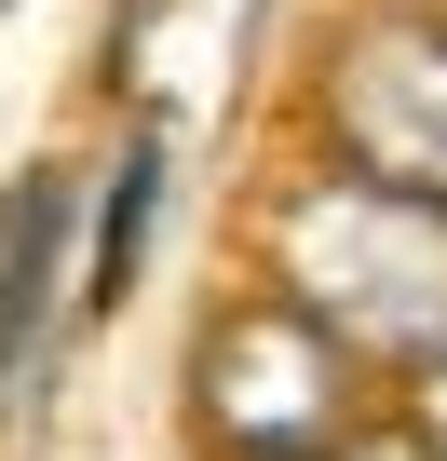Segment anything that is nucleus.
Here are the masks:
<instances>
[{
  "instance_id": "nucleus-1",
  "label": "nucleus",
  "mask_w": 447,
  "mask_h": 461,
  "mask_svg": "<svg viewBox=\"0 0 447 461\" xmlns=\"http://www.w3.org/2000/svg\"><path fill=\"white\" fill-rule=\"evenodd\" d=\"M272 285L312 299L380 380H420L447 366V203L420 190H380L353 163H312L285 203H272Z\"/></svg>"
},
{
  "instance_id": "nucleus-2",
  "label": "nucleus",
  "mask_w": 447,
  "mask_h": 461,
  "mask_svg": "<svg viewBox=\"0 0 447 461\" xmlns=\"http://www.w3.org/2000/svg\"><path fill=\"white\" fill-rule=\"evenodd\" d=\"M353 339L312 312V299H245V312H217L203 366H190V420L217 461H326L366 434V393H353Z\"/></svg>"
},
{
  "instance_id": "nucleus-3",
  "label": "nucleus",
  "mask_w": 447,
  "mask_h": 461,
  "mask_svg": "<svg viewBox=\"0 0 447 461\" xmlns=\"http://www.w3.org/2000/svg\"><path fill=\"white\" fill-rule=\"evenodd\" d=\"M326 163L447 203V14H366L326 55Z\"/></svg>"
},
{
  "instance_id": "nucleus-4",
  "label": "nucleus",
  "mask_w": 447,
  "mask_h": 461,
  "mask_svg": "<svg viewBox=\"0 0 447 461\" xmlns=\"http://www.w3.org/2000/svg\"><path fill=\"white\" fill-rule=\"evenodd\" d=\"M55 230H68V190L55 176H14V190H0V380H14V353H28V326L55 299Z\"/></svg>"
},
{
  "instance_id": "nucleus-5",
  "label": "nucleus",
  "mask_w": 447,
  "mask_h": 461,
  "mask_svg": "<svg viewBox=\"0 0 447 461\" xmlns=\"http://www.w3.org/2000/svg\"><path fill=\"white\" fill-rule=\"evenodd\" d=\"M149 217H163V136H136V149H122V176H109V217H95V272H82V299H95V312H122V299H136Z\"/></svg>"
},
{
  "instance_id": "nucleus-6",
  "label": "nucleus",
  "mask_w": 447,
  "mask_h": 461,
  "mask_svg": "<svg viewBox=\"0 0 447 461\" xmlns=\"http://www.w3.org/2000/svg\"><path fill=\"white\" fill-rule=\"evenodd\" d=\"M326 461H447V447H434V434H420V420H393V434H380V420H366V434H353V447H326Z\"/></svg>"
},
{
  "instance_id": "nucleus-7",
  "label": "nucleus",
  "mask_w": 447,
  "mask_h": 461,
  "mask_svg": "<svg viewBox=\"0 0 447 461\" xmlns=\"http://www.w3.org/2000/svg\"><path fill=\"white\" fill-rule=\"evenodd\" d=\"M407 420H420V434L447 447V366H420V380H407Z\"/></svg>"
}]
</instances>
